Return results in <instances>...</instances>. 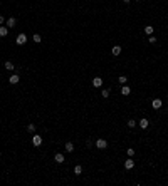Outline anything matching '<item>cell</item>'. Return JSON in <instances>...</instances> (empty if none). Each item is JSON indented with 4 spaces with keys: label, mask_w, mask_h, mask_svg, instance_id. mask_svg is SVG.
Masks as SVG:
<instances>
[{
    "label": "cell",
    "mask_w": 168,
    "mask_h": 186,
    "mask_svg": "<svg viewBox=\"0 0 168 186\" xmlns=\"http://www.w3.org/2000/svg\"><path fill=\"white\" fill-rule=\"evenodd\" d=\"M25 42H27V35H25V34H20L19 37H17V44H19V45H24Z\"/></svg>",
    "instance_id": "7a4b0ae2"
},
{
    "label": "cell",
    "mask_w": 168,
    "mask_h": 186,
    "mask_svg": "<svg viewBox=\"0 0 168 186\" xmlns=\"http://www.w3.org/2000/svg\"><path fill=\"white\" fill-rule=\"evenodd\" d=\"M138 2H140V0H138Z\"/></svg>",
    "instance_id": "4316f807"
},
{
    "label": "cell",
    "mask_w": 168,
    "mask_h": 186,
    "mask_svg": "<svg viewBox=\"0 0 168 186\" xmlns=\"http://www.w3.org/2000/svg\"><path fill=\"white\" fill-rule=\"evenodd\" d=\"M19 81H20V79H19V75H17V74H15V75H12V77L9 79V82H10V84H17Z\"/></svg>",
    "instance_id": "9a60e30c"
},
{
    "label": "cell",
    "mask_w": 168,
    "mask_h": 186,
    "mask_svg": "<svg viewBox=\"0 0 168 186\" xmlns=\"http://www.w3.org/2000/svg\"><path fill=\"white\" fill-rule=\"evenodd\" d=\"M148 42H150V44H155V42H156V39L153 37V35H150V39H148Z\"/></svg>",
    "instance_id": "603a6c76"
},
{
    "label": "cell",
    "mask_w": 168,
    "mask_h": 186,
    "mask_svg": "<svg viewBox=\"0 0 168 186\" xmlns=\"http://www.w3.org/2000/svg\"><path fill=\"white\" fill-rule=\"evenodd\" d=\"M93 86L94 87H101V86H103V79H101V77H94L93 79Z\"/></svg>",
    "instance_id": "3957f363"
},
{
    "label": "cell",
    "mask_w": 168,
    "mask_h": 186,
    "mask_svg": "<svg viewBox=\"0 0 168 186\" xmlns=\"http://www.w3.org/2000/svg\"><path fill=\"white\" fill-rule=\"evenodd\" d=\"M119 54H121V47H119V45L113 47V56H114V57H118Z\"/></svg>",
    "instance_id": "30bf717a"
},
{
    "label": "cell",
    "mask_w": 168,
    "mask_h": 186,
    "mask_svg": "<svg viewBox=\"0 0 168 186\" xmlns=\"http://www.w3.org/2000/svg\"><path fill=\"white\" fill-rule=\"evenodd\" d=\"M148 124H150L148 119H140V128H141V129H146V128H148Z\"/></svg>",
    "instance_id": "ba28073f"
},
{
    "label": "cell",
    "mask_w": 168,
    "mask_h": 186,
    "mask_svg": "<svg viewBox=\"0 0 168 186\" xmlns=\"http://www.w3.org/2000/svg\"><path fill=\"white\" fill-rule=\"evenodd\" d=\"M96 148L98 149H106L108 148V141L106 139H98L96 141Z\"/></svg>",
    "instance_id": "6da1fadb"
},
{
    "label": "cell",
    "mask_w": 168,
    "mask_h": 186,
    "mask_svg": "<svg viewBox=\"0 0 168 186\" xmlns=\"http://www.w3.org/2000/svg\"><path fill=\"white\" fill-rule=\"evenodd\" d=\"M3 67H5V69H7V71H14V69H15V67H14V64H12V62H10V60H7V62H5V64H3Z\"/></svg>",
    "instance_id": "5bb4252c"
},
{
    "label": "cell",
    "mask_w": 168,
    "mask_h": 186,
    "mask_svg": "<svg viewBox=\"0 0 168 186\" xmlns=\"http://www.w3.org/2000/svg\"><path fill=\"white\" fill-rule=\"evenodd\" d=\"M81 173H83V166H81V164H77V166L74 168V174H81Z\"/></svg>",
    "instance_id": "e0dca14e"
},
{
    "label": "cell",
    "mask_w": 168,
    "mask_h": 186,
    "mask_svg": "<svg viewBox=\"0 0 168 186\" xmlns=\"http://www.w3.org/2000/svg\"><path fill=\"white\" fill-rule=\"evenodd\" d=\"M128 126H130V128H134V126H136V121H134V119H130V121H128Z\"/></svg>",
    "instance_id": "7402d4cb"
},
{
    "label": "cell",
    "mask_w": 168,
    "mask_h": 186,
    "mask_svg": "<svg viewBox=\"0 0 168 186\" xmlns=\"http://www.w3.org/2000/svg\"><path fill=\"white\" fill-rule=\"evenodd\" d=\"M66 151H67V153H72V151H74V144H72V143H71V141H69V143H66Z\"/></svg>",
    "instance_id": "9c48e42d"
},
{
    "label": "cell",
    "mask_w": 168,
    "mask_h": 186,
    "mask_svg": "<svg viewBox=\"0 0 168 186\" xmlns=\"http://www.w3.org/2000/svg\"><path fill=\"white\" fill-rule=\"evenodd\" d=\"M32 40H34L35 44H40V42H42V39H40V35H39V34H35V35L32 37Z\"/></svg>",
    "instance_id": "d6986e66"
},
{
    "label": "cell",
    "mask_w": 168,
    "mask_h": 186,
    "mask_svg": "<svg viewBox=\"0 0 168 186\" xmlns=\"http://www.w3.org/2000/svg\"><path fill=\"white\" fill-rule=\"evenodd\" d=\"M133 166H134V161H133V159H126V161H124V168H126V169H131Z\"/></svg>",
    "instance_id": "8992f818"
},
{
    "label": "cell",
    "mask_w": 168,
    "mask_h": 186,
    "mask_svg": "<svg viewBox=\"0 0 168 186\" xmlns=\"http://www.w3.org/2000/svg\"><path fill=\"white\" fill-rule=\"evenodd\" d=\"M133 154H134V149H128V156H133Z\"/></svg>",
    "instance_id": "cb8c5ba5"
},
{
    "label": "cell",
    "mask_w": 168,
    "mask_h": 186,
    "mask_svg": "<svg viewBox=\"0 0 168 186\" xmlns=\"http://www.w3.org/2000/svg\"><path fill=\"white\" fill-rule=\"evenodd\" d=\"M32 143H34V146H40L42 138H40V136H34V138H32Z\"/></svg>",
    "instance_id": "52a82bcc"
},
{
    "label": "cell",
    "mask_w": 168,
    "mask_h": 186,
    "mask_svg": "<svg viewBox=\"0 0 168 186\" xmlns=\"http://www.w3.org/2000/svg\"><path fill=\"white\" fill-rule=\"evenodd\" d=\"M15 24H17V20L14 19V17H10V19L7 20V27H15Z\"/></svg>",
    "instance_id": "7c38bea8"
},
{
    "label": "cell",
    "mask_w": 168,
    "mask_h": 186,
    "mask_svg": "<svg viewBox=\"0 0 168 186\" xmlns=\"http://www.w3.org/2000/svg\"><path fill=\"white\" fill-rule=\"evenodd\" d=\"M101 96H103V97H108V96H109V91H108V89H103V91H101Z\"/></svg>",
    "instance_id": "44dd1931"
},
{
    "label": "cell",
    "mask_w": 168,
    "mask_h": 186,
    "mask_svg": "<svg viewBox=\"0 0 168 186\" xmlns=\"http://www.w3.org/2000/svg\"><path fill=\"white\" fill-rule=\"evenodd\" d=\"M126 81H128V79H126V75H119V77H118V82L121 84V86H124V84H126Z\"/></svg>",
    "instance_id": "2e32d148"
},
{
    "label": "cell",
    "mask_w": 168,
    "mask_h": 186,
    "mask_svg": "<svg viewBox=\"0 0 168 186\" xmlns=\"http://www.w3.org/2000/svg\"><path fill=\"white\" fill-rule=\"evenodd\" d=\"M153 30H155V29L151 27V25H146V27H145V32H146L148 35H151V34H153Z\"/></svg>",
    "instance_id": "ac0fdd59"
},
{
    "label": "cell",
    "mask_w": 168,
    "mask_h": 186,
    "mask_svg": "<svg viewBox=\"0 0 168 186\" xmlns=\"http://www.w3.org/2000/svg\"><path fill=\"white\" fill-rule=\"evenodd\" d=\"M151 106H153V109H160V107H161V101H160V99H155V101L151 102Z\"/></svg>",
    "instance_id": "8fae6325"
},
{
    "label": "cell",
    "mask_w": 168,
    "mask_h": 186,
    "mask_svg": "<svg viewBox=\"0 0 168 186\" xmlns=\"http://www.w3.org/2000/svg\"><path fill=\"white\" fill-rule=\"evenodd\" d=\"M7 34H9V29L7 27H0V37H7Z\"/></svg>",
    "instance_id": "4fadbf2b"
},
{
    "label": "cell",
    "mask_w": 168,
    "mask_h": 186,
    "mask_svg": "<svg viewBox=\"0 0 168 186\" xmlns=\"http://www.w3.org/2000/svg\"><path fill=\"white\" fill-rule=\"evenodd\" d=\"M54 161H57V163H64V154H61V153H56V156H54Z\"/></svg>",
    "instance_id": "5b68a950"
},
{
    "label": "cell",
    "mask_w": 168,
    "mask_h": 186,
    "mask_svg": "<svg viewBox=\"0 0 168 186\" xmlns=\"http://www.w3.org/2000/svg\"><path fill=\"white\" fill-rule=\"evenodd\" d=\"M27 131H29V132H35V124H32V122H30V124L27 126Z\"/></svg>",
    "instance_id": "ffe728a7"
},
{
    "label": "cell",
    "mask_w": 168,
    "mask_h": 186,
    "mask_svg": "<svg viewBox=\"0 0 168 186\" xmlns=\"http://www.w3.org/2000/svg\"><path fill=\"white\" fill-rule=\"evenodd\" d=\"M2 24H3V17L0 15V25H2Z\"/></svg>",
    "instance_id": "d4e9b609"
},
{
    "label": "cell",
    "mask_w": 168,
    "mask_h": 186,
    "mask_svg": "<svg viewBox=\"0 0 168 186\" xmlns=\"http://www.w3.org/2000/svg\"><path fill=\"white\" fill-rule=\"evenodd\" d=\"M123 2H124V3H130V2H131V0H123Z\"/></svg>",
    "instance_id": "484cf974"
},
{
    "label": "cell",
    "mask_w": 168,
    "mask_h": 186,
    "mask_svg": "<svg viewBox=\"0 0 168 186\" xmlns=\"http://www.w3.org/2000/svg\"><path fill=\"white\" fill-rule=\"evenodd\" d=\"M130 92H131V89L126 86V84H124V86L121 87V94H123V96H130Z\"/></svg>",
    "instance_id": "277c9868"
}]
</instances>
